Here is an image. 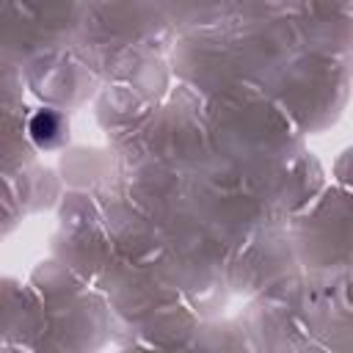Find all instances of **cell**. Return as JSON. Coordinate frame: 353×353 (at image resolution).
<instances>
[{"mask_svg":"<svg viewBox=\"0 0 353 353\" xmlns=\"http://www.w3.org/2000/svg\"><path fill=\"white\" fill-rule=\"evenodd\" d=\"M28 130H30L33 143L41 149H52V146L63 143V138H66V121L58 110H39L30 119Z\"/></svg>","mask_w":353,"mask_h":353,"instance_id":"cell-1","label":"cell"}]
</instances>
